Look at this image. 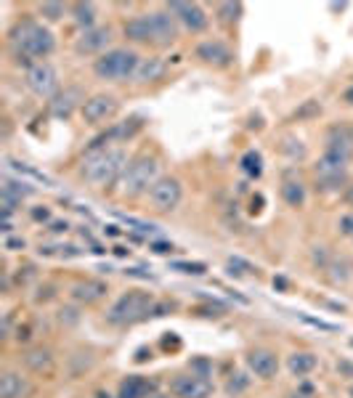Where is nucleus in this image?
Wrapping results in <instances>:
<instances>
[{"instance_id": "29", "label": "nucleus", "mask_w": 353, "mask_h": 398, "mask_svg": "<svg viewBox=\"0 0 353 398\" xmlns=\"http://www.w3.org/2000/svg\"><path fill=\"white\" fill-rule=\"evenodd\" d=\"M239 165H242V170L250 178H260V173H263V157H260V152H247Z\"/></svg>"}, {"instance_id": "25", "label": "nucleus", "mask_w": 353, "mask_h": 398, "mask_svg": "<svg viewBox=\"0 0 353 398\" xmlns=\"http://www.w3.org/2000/svg\"><path fill=\"white\" fill-rule=\"evenodd\" d=\"M5 165L14 170V173H19V178H32L35 183H43V186H54V180L48 178L43 170L38 167H32V165H27V162H21V159H14V157H5Z\"/></svg>"}, {"instance_id": "11", "label": "nucleus", "mask_w": 353, "mask_h": 398, "mask_svg": "<svg viewBox=\"0 0 353 398\" xmlns=\"http://www.w3.org/2000/svg\"><path fill=\"white\" fill-rule=\"evenodd\" d=\"M109 43H112V27H93L82 32V38L75 43V51L80 56H96V54L104 56Z\"/></svg>"}, {"instance_id": "8", "label": "nucleus", "mask_w": 353, "mask_h": 398, "mask_svg": "<svg viewBox=\"0 0 353 398\" xmlns=\"http://www.w3.org/2000/svg\"><path fill=\"white\" fill-rule=\"evenodd\" d=\"M119 109V101L112 96V93H96V96H91V99H85L82 104V117L88 125H104L106 119H112L117 115Z\"/></svg>"}, {"instance_id": "17", "label": "nucleus", "mask_w": 353, "mask_h": 398, "mask_svg": "<svg viewBox=\"0 0 353 398\" xmlns=\"http://www.w3.org/2000/svg\"><path fill=\"white\" fill-rule=\"evenodd\" d=\"M104 295H106V284L98 281V279H85V281H78L72 287V298L78 300V303H85V305H93Z\"/></svg>"}, {"instance_id": "38", "label": "nucleus", "mask_w": 353, "mask_h": 398, "mask_svg": "<svg viewBox=\"0 0 353 398\" xmlns=\"http://www.w3.org/2000/svg\"><path fill=\"white\" fill-rule=\"evenodd\" d=\"M314 263H321V266H330L327 263V247H314Z\"/></svg>"}, {"instance_id": "23", "label": "nucleus", "mask_w": 353, "mask_h": 398, "mask_svg": "<svg viewBox=\"0 0 353 398\" xmlns=\"http://www.w3.org/2000/svg\"><path fill=\"white\" fill-rule=\"evenodd\" d=\"M0 194L16 199V202H24L27 197H32V194H35V186H30L27 180H21V178L3 176V189H0Z\"/></svg>"}, {"instance_id": "16", "label": "nucleus", "mask_w": 353, "mask_h": 398, "mask_svg": "<svg viewBox=\"0 0 353 398\" xmlns=\"http://www.w3.org/2000/svg\"><path fill=\"white\" fill-rule=\"evenodd\" d=\"M32 393V385L19 372H3L0 377V398H27Z\"/></svg>"}, {"instance_id": "35", "label": "nucleus", "mask_w": 353, "mask_h": 398, "mask_svg": "<svg viewBox=\"0 0 353 398\" xmlns=\"http://www.w3.org/2000/svg\"><path fill=\"white\" fill-rule=\"evenodd\" d=\"M340 234L353 239V213L351 215H345V218H340Z\"/></svg>"}, {"instance_id": "6", "label": "nucleus", "mask_w": 353, "mask_h": 398, "mask_svg": "<svg viewBox=\"0 0 353 398\" xmlns=\"http://www.w3.org/2000/svg\"><path fill=\"white\" fill-rule=\"evenodd\" d=\"M27 88L40 96V99H54L59 96V72L48 64V61H35L32 67H27V75H24Z\"/></svg>"}, {"instance_id": "41", "label": "nucleus", "mask_w": 353, "mask_h": 398, "mask_svg": "<svg viewBox=\"0 0 353 398\" xmlns=\"http://www.w3.org/2000/svg\"><path fill=\"white\" fill-rule=\"evenodd\" d=\"M343 202H345V204H351V207H353V183H348V189L343 191Z\"/></svg>"}, {"instance_id": "18", "label": "nucleus", "mask_w": 353, "mask_h": 398, "mask_svg": "<svg viewBox=\"0 0 353 398\" xmlns=\"http://www.w3.org/2000/svg\"><path fill=\"white\" fill-rule=\"evenodd\" d=\"M122 32H125V38L133 40V43H152V24H149V14H141V16H133L130 21H125Z\"/></svg>"}, {"instance_id": "15", "label": "nucleus", "mask_w": 353, "mask_h": 398, "mask_svg": "<svg viewBox=\"0 0 353 398\" xmlns=\"http://www.w3.org/2000/svg\"><path fill=\"white\" fill-rule=\"evenodd\" d=\"M196 59H202L205 64H213V67H229L234 61V54L220 40H205V43L196 45Z\"/></svg>"}, {"instance_id": "24", "label": "nucleus", "mask_w": 353, "mask_h": 398, "mask_svg": "<svg viewBox=\"0 0 353 398\" xmlns=\"http://www.w3.org/2000/svg\"><path fill=\"white\" fill-rule=\"evenodd\" d=\"M316 356L314 353H308V351H300V353H293V356L287 358V369L293 372L295 377H306V375H311L316 369Z\"/></svg>"}, {"instance_id": "9", "label": "nucleus", "mask_w": 353, "mask_h": 398, "mask_svg": "<svg viewBox=\"0 0 353 398\" xmlns=\"http://www.w3.org/2000/svg\"><path fill=\"white\" fill-rule=\"evenodd\" d=\"M168 11H170L189 32H205L207 24H210L205 8H202L199 3H181V0H176V3H168Z\"/></svg>"}, {"instance_id": "28", "label": "nucleus", "mask_w": 353, "mask_h": 398, "mask_svg": "<svg viewBox=\"0 0 353 398\" xmlns=\"http://www.w3.org/2000/svg\"><path fill=\"white\" fill-rule=\"evenodd\" d=\"M72 16L80 27L85 30H93V21H96V5L93 3H75L72 5Z\"/></svg>"}, {"instance_id": "14", "label": "nucleus", "mask_w": 353, "mask_h": 398, "mask_svg": "<svg viewBox=\"0 0 353 398\" xmlns=\"http://www.w3.org/2000/svg\"><path fill=\"white\" fill-rule=\"evenodd\" d=\"M82 104H85V99H82L80 88H64L59 96L51 99L48 109H51V115L56 119H69L75 115V109H82Z\"/></svg>"}, {"instance_id": "7", "label": "nucleus", "mask_w": 353, "mask_h": 398, "mask_svg": "<svg viewBox=\"0 0 353 398\" xmlns=\"http://www.w3.org/2000/svg\"><path fill=\"white\" fill-rule=\"evenodd\" d=\"M181 197H183V186L173 176L157 178V183L149 191V202H152L155 213H173L178 204H181Z\"/></svg>"}, {"instance_id": "26", "label": "nucleus", "mask_w": 353, "mask_h": 398, "mask_svg": "<svg viewBox=\"0 0 353 398\" xmlns=\"http://www.w3.org/2000/svg\"><path fill=\"white\" fill-rule=\"evenodd\" d=\"M282 199H284L290 207H303V204H306V186H303V180L300 178L284 180V183H282Z\"/></svg>"}, {"instance_id": "22", "label": "nucleus", "mask_w": 353, "mask_h": 398, "mask_svg": "<svg viewBox=\"0 0 353 398\" xmlns=\"http://www.w3.org/2000/svg\"><path fill=\"white\" fill-rule=\"evenodd\" d=\"M327 271H330V281H332L334 287H343V284H348L353 279V263L345 255H340V258L330 260Z\"/></svg>"}, {"instance_id": "2", "label": "nucleus", "mask_w": 353, "mask_h": 398, "mask_svg": "<svg viewBox=\"0 0 353 398\" xmlns=\"http://www.w3.org/2000/svg\"><path fill=\"white\" fill-rule=\"evenodd\" d=\"M125 167H128V154L122 149H101L82 159L80 176L91 186L101 189V186H112L119 176H125Z\"/></svg>"}, {"instance_id": "44", "label": "nucleus", "mask_w": 353, "mask_h": 398, "mask_svg": "<svg viewBox=\"0 0 353 398\" xmlns=\"http://www.w3.org/2000/svg\"><path fill=\"white\" fill-rule=\"evenodd\" d=\"M343 101H345L348 106H353V85L348 88V91H345V93H343Z\"/></svg>"}, {"instance_id": "20", "label": "nucleus", "mask_w": 353, "mask_h": 398, "mask_svg": "<svg viewBox=\"0 0 353 398\" xmlns=\"http://www.w3.org/2000/svg\"><path fill=\"white\" fill-rule=\"evenodd\" d=\"M340 189H343V191L348 189V170L316 176V191H321V194H337Z\"/></svg>"}, {"instance_id": "43", "label": "nucleus", "mask_w": 353, "mask_h": 398, "mask_svg": "<svg viewBox=\"0 0 353 398\" xmlns=\"http://www.w3.org/2000/svg\"><path fill=\"white\" fill-rule=\"evenodd\" d=\"M67 229H69V223H67V220H64V223H54V226H51V231H56V234L67 231Z\"/></svg>"}, {"instance_id": "3", "label": "nucleus", "mask_w": 353, "mask_h": 398, "mask_svg": "<svg viewBox=\"0 0 353 398\" xmlns=\"http://www.w3.org/2000/svg\"><path fill=\"white\" fill-rule=\"evenodd\" d=\"M157 170L159 162L155 154H138L128 162L125 167V176H122V197L136 199L141 194H149L152 186L157 183Z\"/></svg>"}, {"instance_id": "40", "label": "nucleus", "mask_w": 353, "mask_h": 398, "mask_svg": "<svg viewBox=\"0 0 353 398\" xmlns=\"http://www.w3.org/2000/svg\"><path fill=\"white\" fill-rule=\"evenodd\" d=\"M125 274H128V277H136V279H152V274H144L141 268H128Z\"/></svg>"}, {"instance_id": "36", "label": "nucleus", "mask_w": 353, "mask_h": 398, "mask_svg": "<svg viewBox=\"0 0 353 398\" xmlns=\"http://www.w3.org/2000/svg\"><path fill=\"white\" fill-rule=\"evenodd\" d=\"M152 250L157 255H168V253H173V244H168V242H152Z\"/></svg>"}, {"instance_id": "46", "label": "nucleus", "mask_w": 353, "mask_h": 398, "mask_svg": "<svg viewBox=\"0 0 353 398\" xmlns=\"http://www.w3.org/2000/svg\"><path fill=\"white\" fill-rule=\"evenodd\" d=\"M351 396H353V388H351Z\"/></svg>"}, {"instance_id": "34", "label": "nucleus", "mask_w": 353, "mask_h": 398, "mask_svg": "<svg viewBox=\"0 0 353 398\" xmlns=\"http://www.w3.org/2000/svg\"><path fill=\"white\" fill-rule=\"evenodd\" d=\"M319 112H321L319 101H306V106H303V109H297V112H295V117H306V115H319Z\"/></svg>"}, {"instance_id": "5", "label": "nucleus", "mask_w": 353, "mask_h": 398, "mask_svg": "<svg viewBox=\"0 0 353 398\" xmlns=\"http://www.w3.org/2000/svg\"><path fill=\"white\" fill-rule=\"evenodd\" d=\"M138 64H141V59H138L136 51L115 48V51H106L104 56H98L93 64V72L101 80H128L136 78Z\"/></svg>"}, {"instance_id": "13", "label": "nucleus", "mask_w": 353, "mask_h": 398, "mask_svg": "<svg viewBox=\"0 0 353 398\" xmlns=\"http://www.w3.org/2000/svg\"><path fill=\"white\" fill-rule=\"evenodd\" d=\"M247 366L250 372L260 379H274L276 372H279V358H276L274 351L269 348H255L247 353Z\"/></svg>"}, {"instance_id": "27", "label": "nucleus", "mask_w": 353, "mask_h": 398, "mask_svg": "<svg viewBox=\"0 0 353 398\" xmlns=\"http://www.w3.org/2000/svg\"><path fill=\"white\" fill-rule=\"evenodd\" d=\"M162 72H165V64L159 59H141L136 69V80L141 82H149V80H159L162 78Z\"/></svg>"}, {"instance_id": "42", "label": "nucleus", "mask_w": 353, "mask_h": 398, "mask_svg": "<svg viewBox=\"0 0 353 398\" xmlns=\"http://www.w3.org/2000/svg\"><path fill=\"white\" fill-rule=\"evenodd\" d=\"M32 218H35V220H48V218H51V213L43 207V210H35V213H32Z\"/></svg>"}, {"instance_id": "10", "label": "nucleus", "mask_w": 353, "mask_h": 398, "mask_svg": "<svg viewBox=\"0 0 353 398\" xmlns=\"http://www.w3.org/2000/svg\"><path fill=\"white\" fill-rule=\"evenodd\" d=\"M149 24H152V43L159 48L173 45L178 40V19L170 11H152Z\"/></svg>"}, {"instance_id": "19", "label": "nucleus", "mask_w": 353, "mask_h": 398, "mask_svg": "<svg viewBox=\"0 0 353 398\" xmlns=\"http://www.w3.org/2000/svg\"><path fill=\"white\" fill-rule=\"evenodd\" d=\"M152 390H155V382L138 377V375H130L128 379L119 382V398H146L152 396Z\"/></svg>"}, {"instance_id": "12", "label": "nucleus", "mask_w": 353, "mask_h": 398, "mask_svg": "<svg viewBox=\"0 0 353 398\" xmlns=\"http://www.w3.org/2000/svg\"><path fill=\"white\" fill-rule=\"evenodd\" d=\"M173 393L176 398H210L213 382L205 379V375H181L173 379Z\"/></svg>"}, {"instance_id": "4", "label": "nucleus", "mask_w": 353, "mask_h": 398, "mask_svg": "<svg viewBox=\"0 0 353 398\" xmlns=\"http://www.w3.org/2000/svg\"><path fill=\"white\" fill-rule=\"evenodd\" d=\"M152 311H155V298L149 292L130 290L115 300V305L106 314V321L115 327H128V324H136L141 318H146Z\"/></svg>"}, {"instance_id": "31", "label": "nucleus", "mask_w": 353, "mask_h": 398, "mask_svg": "<svg viewBox=\"0 0 353 398\" xmlns=\"http://www.w3.org/2000/svg\"><path fill=\"white\" fill-rule=\"evenodd\" d=\"M218 16L220 21H226V24H231L242 16V3H220L218 5Z\"/></svg>"}, {"instance_id": "37", "label": "nucleus", "mask_w": 353, "mask_h": 398, "mask_svg": "<svg viewBox=\"0 0 353 398\" xmlns=\"http://www.w3.org/2000/svg\"><path fill=\"white\" fill-rule=\"evenodd\" d=\"M303 318H306L308 324H314V327H319V329H327V332H334V329H337L334 324H327V321H319V318H311V316H303Z\"/></svg>"}, {"instance_id": "21", "label": "nucleus", "mask_w": 353, "mask_h": 398, "mask_svg": "<svg viewBox=\"0 0 353 398\" xmlns=\"http://www.w3.org/2000/svg\"><path fill=\"white\" fill-rule=\"evenodd\" d=\"M24 364H27L32 372L43 375V372H51V369H54V356H51L48 348L40 345V348H32V351L24 353Z\"/></svg>"}, {"instance_id": "39", "label": "nucleus", "mask_w": 353, "mask_h": 398, "mask_svg": "<svg viewBox=\"0 0 353 398\" xmlns=\"http://www.w3.org/2000/svg\"><path fill=\"white\" fill-rule=\"evenodd\" d=\"M5 250H24V239H5Z\"/></svg>"}, {"instance_id": "32", "label": "nucleus", "mask_w": 353, "mask_h": 398, "mask_svg": "<svg viewBox=\"0 0 353 398\" xmlns=\"http://www.w3.org/2000/svg\"><path fill=\"white\" fill-rule=\"evenodd\" d=\"M170 268H173V271H181V274H192V277H202V274L207 271L205 263H186V260H176V263H170Z\"/></svg>"}, {"instance_id": "30", "label": "nucleus", "mask_w": 353, "mask_h": 398, "mask_svg": "<svg viewBox=\"0 0 353 398\" xmlns=\"http://www.w3.org/2000/svg\"><path fill=\"white\" fill-rule=\"evenodd\" d=\"M247 388H250V377H247V375H242V372L231 375V377H229V382H226V393H229L231 398L242 396Z\"/></svg>"}, {"instance_id": "45", "label": "nucleus", "mask_w": 353, "mask_h": 398, "mask_svg": "<svg viewBox=\"0 0 353 398\" xmlns=\"http://www.w3.org/2000/svg\"><path fill=\"white\" fill-rule=\"evenodd\" d=\"M152 398H170V396H152Z\"/></svg>"}, {"instance_id": "33", "label": "nucleus", "mask_w": 353, "mask_h": 398, "mask_svg": "<svg viewBox=\"0 0 353 398\" xmlns=\"http://www.w3.org/2000/svg\"><path fill=\"white\" fill-rule=\"evenodd\" d=\"M64 11H67L64 3H43L40 5V16H45L48 21H59L64 16Z\"/></svg>"}, {"instance_id": "1", "label": "nucleus", "mask_w": 353, "mask_h": 398, "mask_svg": "<svg viewBox=\"0 0 353 398\" xmlns=\"http://www.w3.org/2000/svg\"><path fill=\"white\" fill-rule=\"evenodd\" d=\"M11 45L16 59L30 64V59H45L56 51V38L48 27L38 24L35 19H21L11 30ZM32 67V64H30Z\"/></svg>"}]
</instances>
